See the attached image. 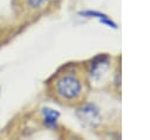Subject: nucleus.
<instances>
[{
    "instance_id": "nucleus-4",
    "label": "nucleus",
    "mask_w": 150,
    "mask_h": 140,
    "mask_svg": "<svg viewBox=\"0 0 150 140\" xmlns=\"http://www.w3.org/2000/svg\"><path fill=\"white\" fill-rule=\"evenodd\" d=\"M42 116H43V124L49 128H55L57 125V120L60 116V113L56 109L45 107L42 108Z\"/></svg>"
},
{
    "instance_id": "nucleus-2",
    "label": "nucleus",
    "mask_w": 150,
    "mask_h": 140,
    "mask_svg": "<svg viewBox=\"0 0 150 140\" xmlns=\"http://www.w3.org/2000/svg\"><path fill=\"white\" fill-rule=\"evenodd\" d=\"M110 67V58L107 54H100L91 60L90 64V75L94 80H100Z\"/></svg>"
},
{
    "instance_id": "nucleus-5",
    "label": "nucleus",
    "mask_w": 150,
    "mask_h": 140,
    "mask_svg": "<svg viewBox=\"0 0 150 140\" xmlns=\"http://www.w3.org/2000/svg\"><path fill=\"white\" fill-rule=\"evenodd\" d=\"M49 1H50V0H26V4H27V6H28L30 9L36 11V9L43 8L46 5L49 4Z\"/></svg>"
},
{
    "instance_id": "nucleus-3",
    "label": "nucleus",
    "mask_w": 150,
    "mask_h": 140,
    "mask_svg": "<svg viewBox=\"0 0 150 140\" xmlns=\"http://www.w3.org/2000/svg\"><path fill=\"white\" fill-rule=\"evenodd\" d=\"M80 119L89 126H95L100 121V109L95 104H87L77 112Z\"/></svg>"
},
{
    "instance_id": "nucleus-6",
    "label": "nucleus",
    "mask_w": 150,
    "mask_h": 140,
    "mask_svg": "<svg viewBox=\"0 0 150 140\" xmlns=\"http://www.w3.org/2000/svg\"><path fill=\"white\" fill-rule=\"evenodd\" d=\"M80 15L86 16V18H96V19H102L104 16H107V14L98 12V11H91V9H87V11H81L79 12Z\"/></svg>"
},
{
    "instance_id": "nucleus-1",
    "label": "nucleus",
    "mask_w": 150,
    "mask_h": 140,
    "mask_svg": "<svg viewBox=\"0 0 150 140\" xmlns=\"http://www.w3.org/2000/svg\"><path fill=\"white\" fill-rule=\"evenodd\" d=\"M56 99L63 102L79 101L84 93V79L77 69H66L59 73L52 86Z\"/></svg>"
}]
</instances>
